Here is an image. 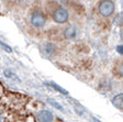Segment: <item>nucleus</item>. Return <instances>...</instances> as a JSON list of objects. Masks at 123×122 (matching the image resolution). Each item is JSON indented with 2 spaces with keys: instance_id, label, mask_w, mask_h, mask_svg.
<instances>
[{
  "instance_id": "obj_1",
  "label": "nucleus",
  "mask_w": 123,
  "mask_h": 122,
  "mask_svg": "<svg viewBox=\"0 0 123 122\" xmlns=\"http://www.w3.org/2000/svg\"><path fill=\"white\" fill-rule=\"evenodd\" d=\"M98 10H99L100 14L103 15V17H110L113 14L115 10V6L113 1L110 0H103V1H100L99 5H98Z\"/></svg>"
},
{
  "instance_id": "obj_2",
  "label": "nucleus",
  "mask_w": 123,
  "mask_h": 122,
  "mask_svg": "<svg viewBox=\"0 0 123 122\" xmlns=\"http://www.w3.org/2000/svg\"><path fill=\"white\" fill-rule=\"evenodd\" d=\"M52 17H53V20L56 23L62 24V23H66L68 21L69 13L64 7H58L53 11Z\"/></svg>"
},
{
  "instance_id": "obj_3",
  "label": "nucleus",
  "mask_w": 123,
  "mask_h": 122,
  "mask_svg": "<svg viewBox=\"0 0 123 122\" xmlns=\"http://www.w3.org/2000/svg\"><path fill=\"white\" fill-rule=\"evenodd\" d=\"M45 22H46V18L41 11H35V12H33V14L31 15V24L34 28L37 29L43 28L45 26Z\"/></svg>"
},
{
  "instance_id": "obj_4",
  "label": "nucleus",
  "mask_w": 123,
  "mask_h": 122,
  "mask_svg": "<svg viewBox=\"0 0 123 122\" xmlns=\"http://www.w3.org/2000/svg\"><path fill=\"white\" fill-rule=\"evenodd\" d=\"M37 120L38 122H52L53 115L49 110H41L37 113Z\"/></svg>"
},
{
  "instance_id": "obj_5",
  "label": "nucleus",
  "mask_w": 123,
  "mask_h": 122,
  "mask_svg": "<svg viewBox=\"0 0 123 122\" xmlns=\"http://www.w3.org/2000/svg\"><path fill=\"white\" fill-rule=\"evenodd\" d=\"M77 34H78V31H77V29L75 28L74 26H68V28H66L65 31H64L65 38L68 39V40H73V39H75L77 36Z\"/></svg>"
},
{
  "instance_id": "obj_6",
  "label": "nucleus",
  "mask_w": 123,
  "mask_h": 122,
  "mask_svg": "<svg viewBox=\"0 0 123 122\" xmlns=\"http://www.w3.org/2000/svg\"><path fill=\"white\" fill-rule=\"evenodd\" d=\"M112 104L118 109H123V94H118L115 95L112 98Z\"/></svg>"
},
{
  "instance_id": "obj_7",
  "label": "nucleus",
  "mask_w": 123,
  "mask_h": 122,
  "mask_svg": "<svg viewBox=\"0 0 123 122\" xmlns=\"http://www.w3.org/2000/svg\"><path fill=\"white\" fill-rule=\"evenodd\" d=\"M55 50H56V46L54 45L53 43H46L45 46H44V51H45V53L49 56L53 55V54L55 53Z\"/></svg>"
},
{
  "instance_id": "obj_8",
  "label": "nucleus",
  "mask_w": 123,
  "mask_h": 122,
  "mask_svg": "<svg viewBox=\"0 0 123 122\" xmlns=\"http://www.w3.org/2000/svg\"><path fill=\"white\" fill-rule=\"evenodd\" d=\"M114 73L118 75L119 77H122L123 78V61L122 62H119L115 66V69H114Z\"/></svg>"
},
{
  "instance_id": "obj_9",
  "label": "nucleus",
  "mask_w": 123,
  "mask_h": 122,
  "mask_svg": "<svg viewBox=\"0 0 123 122\" xmlns=\"http://www.w3.org/2000/svg\"><path fill=\"white\" fill-rule=\"evenodd\" d=\"M51 86L53 87L54 89H55V90H57V91H59V92H62V94L63 95H67L68 94V92L66 91V90H65L64 88H62V87H59L58 85H56V84H54V83H51Z\"/></svg>"
},
{
  "instance_id": "obj_10",
  "label": "nucleus",
  "mask_w": 123,
  "mask_h": 122,
  "mask_svg": "<svg viewBox=\"0 0 123 122\" xmlns=\"http://www.w3.org/2000/svg\"><path fill=\"white\" fill-rule=\"evenodd\" d=\"M49 103L52 104V106H54V107L56 108V109H59V110H62V111H63V110H64V109H63V107H62V106H61V104L56 103V101H54V100L49 99Z\"/></svg>"
},
{
  "instance_id": "obj_11",
  "label": "nucleus",
  "mask_w": 123,
  "mask_h": 122,
  "mask_svg": "<svg viewBox=\"0 0 123 122\" xmlns=\"http://www.w3.org/2000/svg\"><path fill=\"white\" fill-rule=\"evenodd\" d=\"M0 46H1V47L3 48V50H5V51H7V52H9V53H10L11 51H12V50H11V47L9 45H7V44H5L3 43V42H1V41H0Z\"/></svg>"
},
{
  "instance_id": "obj_12",
  "label": "nucleus",
  "mask_w": 123,
  "mask_h": 122,
  "mask_svg": "<svg viewBox=\"0 0 123 122\" xmlns=\"http://www.w3.org/2000/svg\"><path fill=\"white\" fill-rule=\"evenodd\" d=\"M117 52L121 55H123V45H118L117 46Z\"/></svg>"
},
{
  "instance_id": "obj_13",
  "label": "nucleus",
  "mask_w": 123,
  "mask_h": 122,
  "mask_svg": "<svg viewBox=\"0 0 123 122\" xmlns=\"http://www.w3.org/2000/svg\"><path fill=\"white\" fill-rule=\"evenodd\" d=\"M121 39H122V41H123V30H122V32H121Z\"/></svg>"
},
{
  "instance_id": "obj_14",
  "label": "nucleus",
  "mask_w": 123,
  "mask_h": 122,
  "mask_svg": "<svg viewBox=\"0 0 123 122\" xmlns=\"http://www.w3.org/2000/svg\"><path fill=\"white\" fill-rule=\"evenodd\" d=\"M0 122H2V118H1V116H0Z\"/></svg>"
}]
</instances>
